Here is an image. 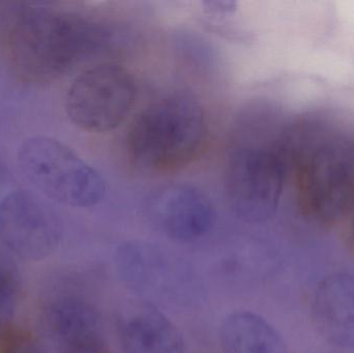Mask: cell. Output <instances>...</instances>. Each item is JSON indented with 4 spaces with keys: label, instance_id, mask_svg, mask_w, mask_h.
<instances>
[{
    "label": "cell",
    "instance_id": "obj_1",
    "mask_svg": "<svg viewBox=\"0 0 354 353\" xmlns=\"http://www.w3.org/2000/svg\"><path fill=\"white\" fill-rule=\"evenodd\" d=\"M95 23L45 4L0 6V35L17 74L28 83L62 78L101 43Z\"/></svg>",
    "mask_w": 354,
    "mask_h": 353
},
{
    "label": "cell",
    "instance_id": "obj_2",
    "mask_svg": "<svg viewBox=\"0 0 354 353\" xmlns=\"http://www.w3.org/2000/svg\"><path fill=\"white\" fill-rule=\"evenodd\" d=\"M208 135L201 104L189 93H171L147 106L133 122L127 137L128 159L141 171H176L201 155Z\"/></svg>",
    "mask_w": 354,
    "mask_h": 353
},
{
    "label": "cell",
    "instance_id": "obj_3",
    "mask_svg": "<svg viewBox=\"0 0 354 353\" xmlns=\"http://www.w3.org/2000/svg\"><path fill=\"white\" fill-rule=\"evenodd\" d=\"M285 149L295 168L301 215L326 227L351 215L354 209V145L324 140L306 146L291 141L285 142Z\"/></svg>",
    "mask_w": 354,
    "mask_h": 353
},
{
    "label": "cell",
    "instance_id": "obj_4",
    "mask_svg": "<svg viewBox=\"0 0 354 353\" xmlns=\"http://www.w3.org/2000/svg\"><path fill=\"white\" fill-rule=\"evenodd\" d=\"M17 160L25 178L56 202L87 209L105 195L101 173L62 141L30 137L19 147Z\"/></svg>",
    "mask_w": 354,
    "mask_h": 353
},
{
    "label": "cell",
    "instance_id": "obj_5",
    "mask_svg": "<svg viewBox=\"0 0 354 353\" xmlns=\"http://www.w3.org/2000/svg\"><path fill=\"white\" fill-rule=\"evenodd\" d=\"M289 166L283 145L234 149L227 160L225 188L237 217L250 223L270 220L280 204Z\"/></svg>",
    "mask_w": 354,
    "mask_h": 353
},
{
    "label": "cell",
    "instance_id": "obj_6",
    "mask_svg": "<svg viewBox=\"0 0 354 353\" xmlns=\"http://www.w3.org/2000/svg\"><path fill=\"white\" fill-rule=\"evenodd\" d=\"M138 87L122 64L103 62L76 77L64 107L71 122L85 132L103 134L122 126L134 109Z\"/></svg>",
    "mask_w": 354,
    "mask_h": 353
},
{
    "label": "cell",
    "instance_id": "obj_7",
    "mask_svg": "<svg viewBox=\"0 0 354 353\" xmlns=\"http://www.w3.org/2000/svg\"><path fill=\"white\" fill-rule=\"evenodd\" d=\"M62 223L41 197L17 190L0 201V240L23 260L39 261L57 249Z\"/></svg>",
    "mask_w": 354,
    "mask_h": 353
},
{
    "label": "cell",
    "instance_id": "obj_8",
    "mask_svg": "<svg viewBox=\"0 0 354 353\" xmlns=\"http://www.w3.org/2000/svg\"><path fill=\"white\" fill-rule=\"evenodd\" d=\"M120 275L135 292L160 300L189 294V273L176 257L145 242H127L115 258Z\"/></svg>",
    "mask_w": 354,
    "mask_h": 353
},
{
    "label": "cell",
    "instance_id": "obj_9",
    "mask_svg": "<svg viewBox=\"0 0 354 353\" xmlns=\"http://www.w3.org/2000/svg\"><path fill=\"white\" fill-rule=\"evenodd\" d=\"M149 209L163 231L178 242L199 240L216 222L212 201L191 184H170L157 189L149 199Z\"/></svg>",
    "mask_w": 354,
    "mask_h": 353
},
{
    "label": "cell",
    "instance_id": "obj_10",
    "mask_svg": "<svg viewBox=\"0 0 354 353\" xmlns=\"http://www.w3.org/2000/svg\"><path fill=\"white\" fill-rule=\"evenodd\" d=\"M116 327L124 353H185L179 330L149 300L124 303L118 311Z\"/></svg>",
    "mask_w": 354,
    "mask_h": 353
},
{
    "label": "cell",
    "instance_id": "obj_11",
    "mask_svg": "<svg viewBox=\"0 0 354 353\" xmlns=\"http://www.w3.org/2000/svg\"><path fill=\"white\" fill-rule=\"evenodd\" d=\"M314 327L328 343L354 350V274L338 271L324 277L311 300Z\"/></svg>",
    "mask_w": 354,
    "mask_h": 353
},
{
    "label": "cell",
    "instance_id": "obj_12",
    "mask_svg": "<svg viewBox=\"0 0 354 353\" xmlns=\"http://www.w3.org/2000/svg\"><path fill=\"white\" fill-rule=\"evenodd\" d=\"M220 339L225 353H288L278 331L249 311L229 314L221 325Z\"/></svg>",
    "mask_w": 354,
    "mask_h": 353
},
{
    "label": "cell",
    "instance_id": "obj_13",
    "mask_svg": "<svg viewBox=\"0 0 354 353\" xmlns=\"http://www.w3.org/2000/svg\"><path fill=\"white\" fill-rule=\"evenodd\" d=\"M49 325L62 352L102 338L101 318L91 305L78 298H62L51 307Z\"/></svg>",
    "mask_w": 354,
    "mask_h": 353
},
{
    "label": "cell",
    "instance_id": "obj_14",
    "mask_svg": "<svg viewBox=\"0 0 354 353\" xmlns=\"http://www.w3.org/2000/svg\"><path fill=\"white\" fill-rule=\"evenodd\" d=\"M18 303V288L14 276L0 263V334L10 325Z\"/></svg>",
    "mask_w": 354,
    "mask_h": 353
},
{
    "label": "cell",
    "instance_id": "obj_15",
    "mask_svg": "<svg viewBox=\"0 0 354 353\" xmlns=\"http://www.w3.org/2000/svg\"><path fill=\"white\" fill-rule=\"evenodd\" d=\"M0 353H48L30 334L6 330L1 334Z\"/></svg>",
    "mask_w": 354,
    "mask_h": 353
},
{
    "label": "cell",
    "instance_id": "obj_16",
    "mask_svg": "<svg viewBox=\"0 0 354 353\" xmlns=\"http://www.w3.org/2000/svg\"><path fill=\"white\" fill-rule=\"evenodd\" d=\"M62 353H111L103 339L91 340L68 348Z\"/></svg>",
    "mask_w": 354,
    "mask_h": 353
},
{
    "label": "cell",
    "instance_id": "obj_17",
    "mask_svg": "<svg viewBox=\"0 0 354 353\" xmlns=\"http://www.w3.org/2000/svg\"><path fill=\"white\" fill-rule=\"evenodd\" d=\"M349 216L351 218H349L348 225H347L345 240H346V245L349 250L354 254V209Z\"/></svg>",
    "mask_w": 354,
    "mask_h": 353
}]
</instances>
